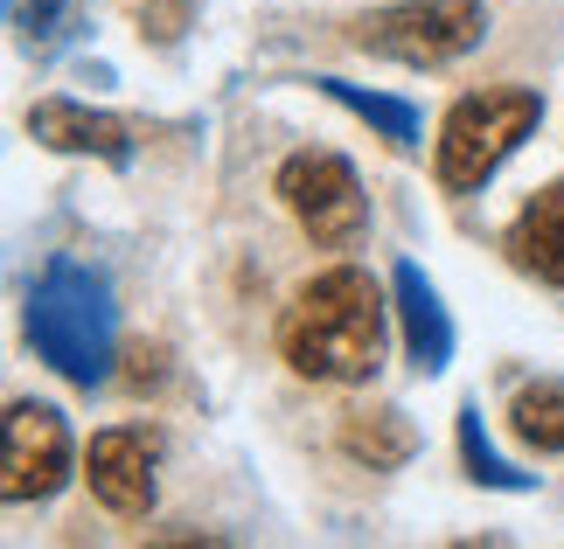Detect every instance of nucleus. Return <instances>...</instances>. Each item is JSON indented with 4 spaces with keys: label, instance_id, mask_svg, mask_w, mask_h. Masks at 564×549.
I'll return each mask as SVG.
<instances>
[{
    "label": "nucleus",
    "instance_id": "obj_1",
    "mask_svg": "<svg viewBox=\"0 0 564 549\" xmlns=\"http://www.w3.org/2000/svg\"><path fill=\"white\" fill-rule=\"evenodd\" d=\"M279 355L307 383H370L383 362V293L370 272L335 265L300 285L279 320Z\"/></svg>",
    "mask_w": 564,
    "mask_h": 549
},
{
    "label": "nucleus",
    "instance_id": "obj_2",
    "mask_svg": "<svg viewBox=\"0 0 564 549\" xmlns=\"http://www.w3.org/2000/svg\"><path fill=\"white\" fill-rule=\"evenodd\" d=\"M29 341L56 376H70L84 389L105 383V369L119 355V306H112L105 272L77 265V257H56L29 293Z\"/></svg>",
    "mask_w": 564,
    "mask_h": 549
},
{
    "label": "nucleus",
    "instance_id": "obj_3",
    "mask_svg": "<svg viewBox=\"0 0 564 549\" xmlns=\"http://www.w3.org/2000/svg\"><path fill=\"white\" fill-rule=\"evenodd\" d=\"M536 119H544V98L536 91H474V98H460L446 112V125H440V153H432L440 188L446 195H474L516 146L536 133Z\"/></svg>",
    "mask_w": 564,
    "mask_h": 549
},
{
    "label": "nucleus",
    "instance_id": "obj_4",
    "mask_svg": "<svg viewBox=\"0 0 564 549\" xmlns=\"http://www.w3.org/2000/svg\"><path fill=\"white\" fill-rule=\"evenodd\" d=\"M481 35H488L481 0H398V8H377V14L349 21L356 50L411 63V70H440V63L467 56Z\"/></svg>",
    "mask_w": 564,
    "mask_h": 549
},
{
    "label": "nucleus",
    "instance_id": "obj_5",
    "mask_svg": "<svg viewBox=\"0 0 564 549\" xmlns=\"http://www.w3.org/2000/svg\"><path fill=\"white\" fill-rule=\"evenodd\" d=\"M279 202L293 209V223L314 237V244H356L362 223H370V202H362V182H356V167L341 161V153H293L286 167H279Z\"/></svg>",
    "mask_w": 564,
    "mask_h": 549
},
{
    "label": "nucleus",
    "instance_id": "obj_6",
    "mask_svg": "<svg viewBox=\"0 0 564 549\" xmlns=\"http://www.w3.org/2000/svg\"><path fill=\"white\" fill-rule=\"evenodd\" d=\"M70 480V425L50 404H8V473L0 494L8 501H50Z\"/></svg>",
    "mask_w": 564,
    "mask_h": 549
},
{
    "label": "nucleus",
    "instance_id": "obj_7",
    "mask_svg": "<svg viewBox=\"0 0 564 549\" xmlns=\"http://www.w3.org/2000/svg\"><path fill=\"white\" fill-rule=\"evenodd\" d=\"M154 466H161V438L140 431V425L98 431L91 452H84V480H91V494L112 515H126V521L154 508Z\"/></svg>",
    "mask_w": 564,
    "mask_h": 549
},
{
    "label": "nucleus",
    "instance_id": "obj_8",
    "mask_svg": "<svg viewBox=\"0 0 564 549\" xmlns=\"http://www.w3.org/2000/svg\"><path fill=\"white\" fill-rule=\"evenodd\" d=\"M29 133L42 146H56V153H98L105 167L133 161V133H126L119 119L91 112V105H77V98H42L35 112H29Z\"/></svg>",
    "mask_w": 564,
    "mask_h": 549
},
{
    "label": "nucleus",
    "instance_id": "obj_9",
    "mask_svg": "<svg viewBox=\"0 0 564 549\" xmlns=\"http://www.w3.org/2000/svg\"><path fill=\"white\" fill-rule=\"evenodd\" d=\"M390 293H398V320H404L411 362H419L425 376H440V369L453 362V320H446L440 293H432V278L419 265H398V272H390Z\"/></svg>",
    "mask_w": 564,
    "mask_h": 549
},
{
    "label": "nucleus",
    "instance_id": "obj_10",
    "mask_svg": "<svg viewBox=\"0 0 564 549\" xmlns=\"http://www.w3.org/2000/svg\"><path fill=\"white\" fill-rule=\"evenodd\" d=\"M509 257L530 278H544L564 293V182H551L544 195H530L509 223Z\"/></svg>",
    "mask_w": 564,
    "mask_h": 549
},
{
    "label": "nucleus",
    "instance_id": "obj_11",
    "mask_svg": "<svg viewBox=\"0 0 564 549\" xmlns=\"http://www.w3.org/2000/svg\"><path fill=\"white\" fill-rule=\"evenodd\" d=\"M341 452L356 459V466H370V473H390V466H404L411 452H419V431H411V417L404 410H349L341 417Z\"/></svg>",
    "mask_w": 564,
    "mask_h": 549
},
{
    "label": "nucleus",
    "instance_id": "obj_12",
    "mask_svg": "<svg viewBox=\"0 0 564 549\" xmlns=\"http://www.w3.org/2000/svg\"><path fill=\"white\" fill-rule=\"evenodd\" d=\"M321 91H328L341 112H356L362 125H377V133L390 140V146H419V112H411L404 98H383V91H356V84H341V77H321Z\"/></svg>",
    "mask_w": 564,
    "mask_h": 549
},
{
    "label": "nucleus",
    "instance_id": "obj_13",
    "mask_svg": "<svg viewBox=\"0 0 564 549\" xmlns=\"http://www.w3.org/2000/svg\"><path fill=\"white\" fill-rule=\"evenodd\" d=\"M509 425H516V438H523V446L564 452V383H530V389H516Z\"/></svg>",
    "mask_w": 564,
    "mask_h": 549
},
{
    "label": "nucleus",
    "instance_id": "obj_14",
    "mask_svg": "<svg viewBox=\"0 0 564 549\" xmlns=\"http://www.w3.org/2000/svg\"><path fill=\"white\" fill-rule=\"evenodd\" d=\"M460 459H467V473L481 480V487H502V494H523L530 487V473H516V466H502V459H495V446L481 438V410H460Z\"/></svg>",
    "mask_w": 564,
    "mask_h": 549
},
{
    "label": "nucleus",
    "instance_id": "obj_15",
    "mask_svg": "<svg viewBox=\"0 0 564 549\" xmlns=\"http://www.w3.org/2000/svg\"><path fill=\"white\" fill-rule=\"evenodd\" d=\"M63 14H70V0H29V8H21V35H29V42H56Z\"/></svg>",
    "mask_w": 564,
    "mask_h": 549
}]
</instances>
